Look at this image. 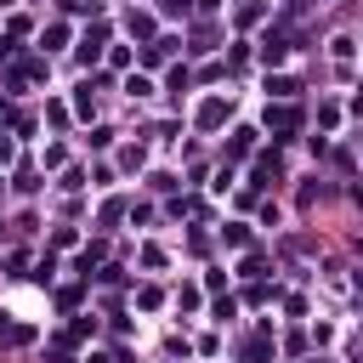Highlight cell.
<instances>
[{"mask_svg": "<svg viewBox=\"0 0 363 363\" xmlns=\"http://www.w3.org/2000/svg\"><path fill=\"white\" fill-rule=\"evenodd\" d=\"M267 125H272V131H295V125H301V114H295V108H272V114H267Z\"/></svg>", "mask_w": 363, "mask_h": 363, "instance_id": "obj_1", "label": "cell"}, {"mask_svg": "<svg viewBox=\"0 0 363 363\" xmlns=\"http://www.w3.org/2000/svg\"><path fill=\"white\" fill-rule=\"evenodd\" d=\"M221 114H227L221 103H205V114H199V125H221Z\"/></svg>", "mask_w": 363, "mask_h": 363, "instance_id": "obj_2", "label": "cell"}, {"mask_svg": "<svg viewBox=\"0 0 363 363\" xmlns=\"http://www.w3.org/2000/svg\"><path fill=\"white\" fill-rule=\"evenodd\" d=\"M182 6H188V0H165V12H182Z\"/></svg>", "mask_w": 363, "mask_h": 363, "instance_id": "obj_3", "label": "cell"}]
</instances>
